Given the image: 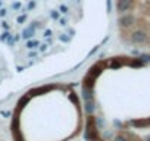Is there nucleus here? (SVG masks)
Returning a JSON list of instances; mask_svg holds the SVG:
<instances>
[{"label": "nucleus", "instance_id": "obj_1", "mask_svg": "<svg viewBox=\"0 0 150 141\" xmlns=\"http://www.w3.org/2000/svg\"><path fill=\"white\" fill-rule=\"evenodd\" d=\"M103 69H105V62H103V60H100V62H97L96 65H93V66L90 68V70L87 72V75L84 77V80H83V85H84V87L93 88V87H94L96 78L102 74Z\"/></svg>", "mask_w": 150, "mask_h": 141}, {"label": "nucleus", "instance_id": "obj_2", "mask_svg": "<svg viewBox=\"0 0 150 141\" xmlns=\"http://www.w3.org/2000/svg\"><path fill=\"white\" fill-rule=\"evenodd\" d=\"M129 41L134 46H143V44H146L149 41V35H147V32L144 30L140 28V30L132 31V34L129 35Z\"/></svg>", "mask_w": 150, "mask_h": 141}, {"label": "nucleus", "instance_id": "obj_3", "mask_svg": "<svg viewBox=\"0 0 150 141\" xmlns=\"http://www.w3.org/2000/svg\"><path fill=\"white\" fill-rule=\"evenodd\" d=\"M135 22H137V19H135V16L132 15V13H124V15H119V18H118V24H119V27L122 28V30H129V28H132L134 25H135Z\"/></svg>", "mask_w": 150, "mask_h": 141}, {"label": "nucleus", "instance_id": "obj_4", "mask_svg": "<svg viewBox=\"0 0 150 141\" xmlns=\"http://www.w3.org/2000/svg\"><path fill=\"white\" fill-rule=\"evenodd\" d=\"M134 9V0H118L116 2V11L119 15L128 13Z\"/></svg>", "mask_w": 150, "mask_h": 141}, {"label": "nucleus", "instance_id": "obj_5", "mask_svg": "<svg viewBox=\"0 0 150 141\" xmlns=\"http://www.w3.org/2000/svg\"><path fill=\"white\" fill-rule=\"evenodd\" d=\"M81 93H83L81 96H83V99H84L86 102H91V100H93V88L81 85Z\"/></svg>", "mask_w": 150, "mask_h": 141}, {"label": "nucleus", "instance_id": "obj_6", "mask_svg": "<svg viewBox=\"0 0 150 141\" xmlns=\"http://www.w3.org/2000/svg\"><path fill=\"white\" fill-rule=\"evenodd\" d=\"M127 63H128L131 68H143L146 62H144L141 57H134V59H129Z\"/></svg>", "mask_w": 150, "mask_h": 141}, {"label": "nucleus", "instance_id": "obj_7", "mask_svg": "<svg viewBox=\"0 0 150 141\" xmlns=\"http://www.w3.org/2000/svg\"><path fill=\"white\" fill-rule=\"evenodd\" d=\"M34 34H35V28H34L33 25H30L28 28H25V30L22 31V38L28 40V38H31V37H33Z\"/></svg>", "mask_w": 150, "mask_h": 141}, {"label": "nucleus", "instance_id": "obj_8", "mask_svg": "<svg viewBox=\"0 0 150 141\" xmlns=\"http://www.w3.org/2000/svg\"><path fill=\"white\" fill-rule=\"evenodd\" d=\"M122 63H124V60H121V59H112L110 63H109V66L112 69H119L122 66Z\"/></svg>", "mask_w": 150, "mask_h": 141}, {"label": "nucleus", "instance_id": "obj_9", "mask_svg": "<svg viewBox=\"0 0 150 141\" xmlns=\"http://www.w3.org/2000/svg\"><path fill=\"white\" fill-rule=\"evenodd\" d=\"M37 47H40V41L38 40H28L27 41V49L33 50V49H37Z\"/></svg>", "mask_w": 150, "mask_h": 141}, {"label": "nucleus", "instance_id": "obj_10", "mask_svg": "<svg viewBox=\"0 0 150 141\" xmlns=\"http://www.w3.org/2000/svg\"><path fill=\"white\" fill-rule=\"evenodd\" d=\"M94 110V106H93V100L91 102H86V112L87 113H91Z\"/></svg>", "mask_w": 150, "mask_h": 141}, {"label": "nucleus", "instance_id": "obj_11", "mask_svg": "<svg viewBox=\"0 0 150 141\" xmlns=\"http://www.w3.org/2000/svg\"><path fill=\"white\" fill-rule=\"evenodd\" d=\"M50 16H52V19L57 21V19H60V12L59 11H52L50 12Z\"/></svg>", "mask_w": 150, "mask_h": 141}, {"label": "nucleus", "instance_id": "obj_12", "mask_svg": "<svg viewBox=\"0 0 150 141\" xmlns=\"http://www.w3.org/2000/svg\"><path fill=\"white\" fill-rule=\"evenodd\" d=\"M59 12H60V13H63V15H66V13L69 12V9H68V6H66V5H60V6H59Z\"/></svg>", "mask_w": 150, "mask_h": 141}, {"label": "nucleus", "instance_id": "obj_13", "mask_svg": "<svg viewBox=\"0 0 150 141\" xmlns=\"http://www.w3.org/2000/svg\"><path fill=\"white\" fill-rule=\"evenodd\" d=\"M11 37V34H9V31H5L2 35H0V41H8V38Z\"/></svg>", "mask_w": 150, "mask_h": 141}, {"label": "nucleus", "instance_id": "obj_14", "mask_svg": "<svg viewBox=\"0 0 150 141\" xmlns=\"http://www.w3.org/2000/svg\"><path fill=\"white\" fill-rule=\"evenodd\" d=\"M16 21H18V24H24V22L27 21V13H22L21 16H18Z\"/></svg>", "mask_w": 150, "mask_h": 141}, {"label": "nucleus", "instance_id": "obj_15", "mask_svg": "<svg viewBox=\"0 0 150 141\" xmlns=\"http://www.w3.org/2000/svg\"><path fill=\"white\" fill-rule=\"evenodd\" d=\"M59 40H60L62 43H68V41H69V35H68V34H62V35H59Z\"/></svg>", "mask_w": 150, "mask_h": 141}, {"label": "nucleus", "instance_id": "obj_16", "mask_svg": "<svg viewBox=\"0 0 150 141\" xmlns=\"http://www.w3.org/2000/svg\"><path fill=\"white\" fill-rule=\"evenodd\" d=\"M69 99H71L74 103H78V97H77V94H75V93H72V91L69 93Z\"/></svg>", "mask_w": 150, "mask_h": 141}, {"label": "nucleus", "instance_id": "obj_17", "mask_svg": "<svg viewBox=\"0 0 150 141\" xmlns=\"http://www.w3.org/2000/svg\"><path fill=\"white\" fill-rule=\"evenodd\" d=\"M35 5H37V3L34 2V0H31V2L28 3V6H27V11H33V9L35 8Z\"/></svg>", "mask_w": 150, "mask_h": 141}, {"label": "nucleus", "instance_id": "obj_18", "mask_svg": "<svg viewBox=\"0 0 150 141\" xmlns=\"http://www.w3.org/2000/svg\"><path fill=\"white\" fill-rule=\"evenodd\" d=\"M106 11L112 12V0H108V2H106Z\"/></svg>", "mask_w": 150, "mask_h": 141}, {"label": "nucleus", "instance_id": "obj_19", "mask_svg": "<svg viewBox=\"0 0 150 141\" xmlns=\"http://www.w3.org/2000/svg\"><path fill=\"white\" fill-rule=\"evenodd\" d=\"M115 141H127V137L125 135H116L115 137Z\"/></svg>", "mask_w": 150, "mask_h": 141}, {"label": "nucleus", "instance_id": "obj_20", "mask_svg": "<svg viewBox=\"0 0 150 141\" xmlns=\"http://www.w3.org/2000/svg\"><path fill=\"white\" fill-rule=\"evenodd\" d=\"M21 6H22V5H21V2H15V3L12 5V8H13L15 11H18V9H21Z\"/></svg>", "mask_w": 150, "mask_h": 141}, {"label": "nucleus", "instance_id": "obj_21", "mask_svg": "<svg viewBox=\"0 0 150 141\" xmlns=\"http://www.w3.org/2000/svg\"><path fill=\"white\" fill-rule=\"evenodd\" d=\"M15 43H16V41H15V37H12V35H11V37L8 38V44H9V46H13Z\"/></svg>", "mask_w": 150, "mask_h": 141}, {"label": "nucleus", "instance_id": "obj_22", "mask_svg": "<svg viewBox=\"0 0 150 141\" xmlns=\"http://www.w3.org/2000/svg\"><path fill=\"white\" fill-rule=\"evenodd\" d=\"M37 54H38L37 51H33V50H31V51L28 53V57H30V59H33V57H37Z\"/></svg>", "mask_w": 150, "mask_h": 141}, {"label": "nucleus", "instance_id": "obj_23", "mask_svg": "<svg viewBox=\"0 0 150 141\" xmlns=\"http://www.w3.org/2000/svg\"><path fill=\"white\" fill-rule=\"evenodd\" d=\"M50 35H52V30H46V31H44V37H46V38H49Z\"/></svg>", "mask_w": 150, "mask_h": 141}, {"label": "nucleus", "instance_id": "obj_24", "mask_svg": "<svg viewBox=\"0 0 150 141\" xmlns=\"http://www.w3.org/2000/svg\"><path fill=\"white\" fill-rule=\"evenodd\" d=\"M6 13H8V11H6L5 8H3V9H0V16H2V18L6 16Z\"/></svg>", "mask_w": 150, "mask_h": 141}, {"label": "nucleus", "instance_id": "obj_25", "mask_svg": "<svg viewBox=\"0 0 150 141\" xmlns=\"http://www.w3.org/2000/svg\"><path fill=\"white\" fill-rule=\"evenodd\" d=\"M44 50H47V44L44 43V44H40V51H44Z\"/></svg>", "mask_w": 150, "mask_h": 141}, {"label": "nucleus", "instance_id": "obj_26", "mask_svg": "<svg viewBox=\"0 0 150 141\" xmlns=\"http://www.w3.org/2000/svg\"><path fill=\"white\" fill-rule=\"evenodd\" d=\"M60 25H63V27H65V25H68V21H66L65 18H62V19H60Z\"/></svg>", "mask_w": 150, "mask_h": 141}, {"label": "nucleus", "instance_id": "obj_27", "mask_svg": "<svg viewBox=\"0 0 150 141\" xmlns=\"http://www.w3.org/2000/svg\"><path fill=\"white\" fill-rule=\"evenodd\" d=\"M2 27H3L5 30H9V28H11V25H9L8 22H3V24H2Z\"/></svg>", "mask_w": 150, "mask_h": 141}, {"label": "nucleus", "instance_id": "obj_28", "mask_svg": "<svg viewBox=\"0 0 150 141\" xmlns=\"http://www.w3.org/2000/svg\"><path fill=\"white\" fill-rule=\"evenodd\" d=\"M52 43H53V40H52L50 37H49V38H46V44H52Z\"/></svg>", "mask_w": 150, "mask_h": 141}, {"label": "nucleus", "instance_id": "obj_29", "mask_svg": "<svg viewBox=\"0 0 150 141\" xmlns=\"http://www.w3.org/2000/svg\"><path fill=\"white\" fill-rule=\"evenodd\" d=\"M68 32H69V35H74V34H75V31H74L72 28H69V30H68Z\"/></svg>", "mask_w": 150, "mask_h": 141}, {"label": "nucleus", "instance_id": "obj_30", "mask_svg": "<svg viewBox=\"0 0 150 141\" xmlns=\"http://www.w3.org/2000/svg\"><path fill=\"white\" fill-rule=\"evenodd\" d=\"M0 6H2V2H0Z\"/></svg>", "mask_w": 150, "mask_h": 141}]
</instances>
